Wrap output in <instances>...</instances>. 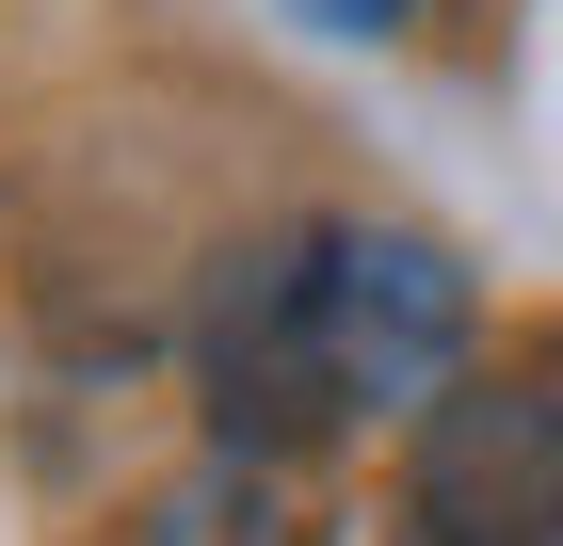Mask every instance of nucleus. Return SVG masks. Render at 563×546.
<instances>
[{"instance_id": "1", "label": "nucleus", "mask_w": 563, "mask_h": 546, "mask_svg": "<svg viewBox=\"0 0 563 546\" xmlns=\"http://www.w3.org/2000/svg\"><path fill=\"white\" fill-rule=\"evenodd\" d=\"M194 386H210V434L242 466L354 419L339 354H322V225H258V242L210 257V290H194Z\"/></svg>"}, {"instance_id": "2", "label": "nucleus", "mask_w": 563, "mask_h": 546, "mask_svg": "<svg viewBox=\"0 0 563 546\" xmlns=\"http://www.w3.org/2000/svg\"><path fill=\"white\" fill-rule=\"evenodd\" d=\"M402 546H563V402L451 386L402 450Z\"/></svg>"}, {"instance_id": "5", "label": "nucleus", "mask_w": 563, "mask_h": 546, "mask_svg": "<svg viewBox=\"0 0 563 546\" xmlns=\"http://www.w3.org/2000/svg\"><path fill=\"white\" fill-rule=\"evenodd\" d=\"M306 16H322V33H402L419 0H306Z\"/></svg>"}, {"instance_id": "4", "label": "nucleus", "mask_w": 563, "mask_h": 546, "mask_svg": "<svg viewBox=\"0 0 563 546\" xmlns=\"http://www.w3.org/2000/svg\"><path fill=\"white\" fill-rule=\"evenodd\" d=\"M145 546H258V482H242V450L194 466V482H162V499H145Z\"/></svg>"}, {"instance_id": "3", "label": "nucleus", "mask_w": 563, "mask_h": 546, "mask_svg": "<svg viewBox=\"0 0 563 546\" xmlns=\"http://www.w3.org/2000/svg\"><path fill=\"white\" fill-rule=\"evenodd\" d=\"M322 354H339V402H451L467 257L419 225H322Z\"/></svg>"}]
</instances>
